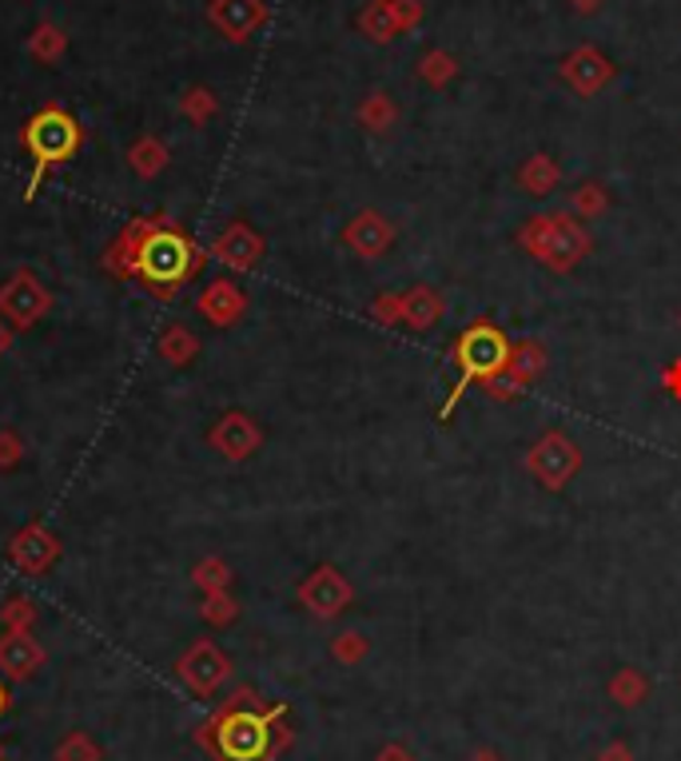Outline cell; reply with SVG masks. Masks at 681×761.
Wrapping results in <instances>:
<instances>
[{
	"mask_svg": "<svg viewBox=\"0 0 681 761\" xmlns=\"http://www.w3.org/2000/svg\"><path fill=\"white\" fill-rule=\"evenodd\" d=\"M204 259L208 256L196 248V239L179 232L168 212H156L128 219L120 228V236L104 248V271L112 279H140L148 296L168 304L176 299L179 284L199 276Z\"/></svg>",
	"mask_w": 681,
	"mask_h": 761,
	"instance_id": "cell-1",
	"label": "cell"
},
{
	"mask_svg": "<svg viewBox=\"0 0 681 761\" xmlns=\"http://www.w3.org/2000/svg\"><path fill=\"white\" fill-rule=\"evenodd\" d=\"M20 144H24L29 156H32V179H29V188H24V199L32 204L37 192H40V184H44V176H49V168H56V164H64V160L76 156L80 124L64 109L49 104V109H40L37 116L24 124Z\"/></svg>",
	"mask_w": 681,
	"mask_h": 761,
	"instance_id": "cell-2",
	"label": "cell"
},
{
	"mask_svg": "<svg viewBox=\"0 0 681 761\" xmlns=\"http://www.w3.org/2000/svg\"><path fill=\"white\" fill-rule=\"evenodd\" d=\"M518 244L530 251L538 264L554 271H570L590 251V232L578 224L574 212H550V216H530L518 232Z\"/></svg>",
	"mask_w": 681,
	"mask_h": 761,
	"instance_id": "cell-3",
	"label": "cell"
},
{
	"mask_svg": "<svg viewBox=\"0 0 681 761\" xmlns=\"http://www.w3.org/2000/svg\"><path fill=\"white\" fill-rule=\"evenodd\" d=\"M506 359H510V343L494 323H474L466 327L463 336L454 339V363H458V383H454L451 399L443 403V419L454 411V403L463 399V391L471 383H486L498 371H506Z\"/></svg>",
	"mask_w": 681,
	"mask_h": 761,
	"instance_id": "cell-4",
	"label": "cell"
},
{
	"mask_svg": "<svg viewBox=\"0 0 681 761\" xmlns=\"http://www.w3.org/2000/svg\"><path fill=\"white\" fill-rule=\"evenodd\" d=\"M267 742H271V726L256 710L227 706L224 718H216V750L227 761H259L267 753Z\"/></svg>",
	"mask_w": 681,
	"mask_h": 761,
	"instance_id": "cell-5",
	"label": "cell"
},
{
	"mask_svg": "<svg viewBox=\"0 0 681 761\" xmlns=\"http://www.w3.org/2000/svg\"><path fill=\"white\" fill-rule=\"evenodd\" d=\"M49 307H52L49 287L40 284V276L29 271V267L12 271L0 284V316L9 319L12 331H29L32 323H40V319L49 316Z\"/></svg>",
	"mask_w": 681,
	"mask_h": 761,
	"instance_id": "cell-6",
	"label": "cell"
},
{
	"mask_svg": "<svg viewBox=\"0 0 681 761\" xmlns=\"http://www.w3.org/2000/svg\"><path fill=\"white\" fill-rule=\"evenodd\" d=\"M578 463H582V455H578L574 439L563 435V431H546V435L530 446V455H526V471H530L546 491H563V486L578 475Z\"/></svg>",
	"mask_w": 681,
	"mask_h": 761,
	"instance_id": "cell-7",
	"label": "cell"
},
{
	"mask_svg": "<svg viewBox=\"0 0 681 761\" xmlns=\"http://www.w3.org/2000/svg\"><path fill=\"white\" fill-rule=\"evenodd\" d=\"M176 673H179V682L188 686V690H196V693H216L219 686L227 682V673H231V658H227L224 650H219L216 642H196L192 646L184 658L176 662Z\"/></svg>",
	"mask_w": 681,
	"mask_h": 761,
	"instance_id": "cell-8",
	"label": "cell"
},
{
	"mask_svg": "<svg viewBox=\"0 0 681 761\" xmlns=\"http://www.w3.org/2000/svg\"><path fill=\"white\" fill-rule=\"evenodd\" d=\"M208 443L224 459H231V463H244V459H251L264 446V431H259V423L247 411H227V415H219L211 423Z\"/></svg>",
	"mask_w": 681,
	"mask_h": 761,
	"instance_id": "cell-9",
	"label": "cell"
},
{
	"mask_svg": "<svg viewBox=\"0 0 681 761\" xmlns=\"http://www.w3.org/2000/svg\"><path fill=\"white\" fill-rule=\"evenodd\" d=\"M299 603H303L311 614H319V618H336V614L351 603V583H347L336 566H316V570L299 583Z\"/></svg>",
	"mask_w": 681,
	"mask_h": 761,
	"instance_id": "cell-10",
	"label": "cell"
},
{
	"mask_svg": "<svg viewBox=\"0 0 681 761\" xmlns=\"http://www.w3.org/2000/svg\"><path fill=\"white\" fill-rule=\"evenodd\" d=\"M9 558L20 574H44L60 558V538L40 523L20 526L9 543Z\"/></svg>",
	"mask_w": 681,
	"mask_h": 761,
	"instance_id": "cell-11",
	"label": "cell"
},
{
	"mask_svg": "<svg viewBox=\"0 0 681 761\" xmlns=\"http://www.w3.org/2000/svg\"><path fill=\"white\" fill-rule=\"evenodd\" d=\"M211 256H216L224 267H231V271H251V267L264 259V236H259L251 224L236 219V224H227V228L211 239Z\"/></svg>",
	"mask_w": 681,
	"mask_h": 761,
	"instance_id": "cell-12",
	"label": "cell"
},
{
	"mask_svg": "<svg viewBox=\"0 0 681 761\" xmlns=\"http://www.w3.org/2000/svg\"><path fill=\"white\" fill-rule=\"evenodd\" d=\"M343 244L355 251V256L379 259L386 248H391V244H395V224H391L383 212L367 208V212H359V216L343 228Z\"/></svg>",
	"mask_w": 681,
	"mask_h": 761,
	"instance_id": "cell-13",
	"label": "cell"
},
{
	"mask_svg": "<svg viewBox=\"0 0 681 761\" xmlns=\"http://www.w3.org/2000/svg\"><path fill=\"white\" fill-rule=\"evenodd\" d=\"M196 311L208 319L211 327H231V323H239V316L247 311V296L239 291L236 279H227V276L208 279V287L196 296Z\"/></svg>",
	"mask_w": 681,
	"mask_h": 761,
	"instance_id": "cell-14",
	"label": "cell"
},
{
	"mask_svg": "<svg viewBox=\"0 0 681 761\" xmlns=\"http://www.w3.org/2000/svg\"><path fill=\"white\" fill-rule=\"evenodd\" d=\"M208 20L227 40H247L267 20L264 0H211Z\"/></svg>",
	"mask_w": 681,
	"mask_h": 761,
	"instance_id": "cell-15",
	"label": "cell"
},
{
	"mask_svg": "<svg viewBox=\"0 0 681 761\" xmlns=\"http://www.w3.org/2000/svg\"><path fill=\"white\" fill-rule=\"evenodd\" d=\"M44 646L32 638V630L29 634H12V630H4V638H0V673L4 678H12V682H29L32 673L44 666Z\"/></svg>",
	"mask_w": 681,
	"mask_h": 761,
	"instance_id": "cell-16",
	"label": "cell"
},
{
	"mask_svg": "<svg viewBox=\"0 0 681 761\" xmlns=\"http://www.w3.org/2000/svg\"><path fill=\"white\" fill-rule=\"evenodd\" d=\"M563 76L570 80V84L582 92V96H590V92H598L606 80L613 76V64L598 49H578V52H570V56H566Z\"/></svg>",
	"mask_w": 681,
	"mask_h": 761,
	"instance_id": "cell-17",
	"label": "cell"
},
{
	"mask_svg": "<svg viewBox=\"0 0 681 761\" xmlns=\"http://www.w3.org/2000/svg\"><path fill=\"white\" fill-rule=\"evenodd\" d=\"M399 311H403V323L415 327V331H431V327L443 319V299H438L435 287H411L399 296Z\"/></svg>",
	"mask_w": 681,
	"mask_h": 761,
	"instance_id": "cell-18",
	"label": "cell"
},
{
	"mask_svg": "<svg viewBox=\"0 0 681 761\" xmlns=\"http://www.w3.org/2000/svg\"><path fill=\"white\" fill-rule=\"evenodd\" d=\"M156 351H159V359H164V363L188 367L192 359L199 356V336L192 331V327H184V323H168L164 331H159Z\"/></svg>",
	"mask_w": 681,
	"mask_h": 761,
	"instance_id": "cell-19",
	"label": "cell"
},
{
	"mask_svg": "<svg viewBox=\"0 0 681 761\" xmlns=\"http://www.w3.org/2000/svg\"><path fill=\"white\" fill-rule=\"evenodd\" d=\"M546 367V351L543 343H534V339H526V343L510 347V359H506V371H510L514 383H534V379L543 376Z\"/></svg>",
	"mask_w": 681,
	"mask_h": 761,
	"instance_id": "cell-20",
	"label": "cell"
},
{
	"mask_svg": "<svg viewBox=\"0 0 681 761\" xmlns=\"http://www.w3.org/2000/svg\"><path fill=\"white\" fill-rule=\"evenodd\" d=\"M128 164L140 179H156L159 172L168 168V148H164L156 136H140L128 152Z\"/></svg>",
	"mask_w": 681,
	"mask_h": 761,
	"instance_id": "cell-21",
	"label": "cell"
},
{
	"mask_svg": "<svg viewBox=\"0 0 681 761\" xmlns=\"http://www.w3.org/2000/svg\"><path fill=\"white\" fill-rule=\"evenodd\" d=\"M558 179H563V172H558V164H554L550 156H530L526 160V168L518 172V184H523L530 196H550V192L558 188Z\"/></svg>",
	"mask_w": 681,
	"mask_h": 761,
	"instance_id": "cell-22",
	"label": "cell"
},
{
	"mask_svg": "<svg viewBox=\"0 0 681 761\" xmlns=\"http://www.w3.org/2000/svg\"><path fill=\"white\" fill-rule=\"evenodd\" d=\"M32 623H37V606H32V598H24V594H9L4 606H0V626L12 630V634H29Z\"/></svg>",
	"mask_w": 681,
	"mask_h": 761,
	"instance_id": "cell-23",
	"label": "cell"
},
{
	"mask_svg": "<svg viewBox=\"0 0 681 761\" xmlns=\"http://www.w3.org/2000/svg\"><path fill=\"white\" fill-rule=\"evenodd\" d=\"M359 29L367 32L371 40H391L399 32V24H395V17H391V0H375L371 9L359 17Z\"/></svg>",
	"mask_w": 681,
	"mask_h": 761,
	"instance_id": "cell-24",
	"label": "cell"
},
{
	"mask_svg": "<svg viewBox=\"0 0 681 761\" xmlns=\"http://www.w3.org/2000/svg\"><path fill=\"white\" fill-rule=\"evenodd\" d=\"M192 583H196L204 594L227 590V583H231V566H227L224 558H199L196 570H192Z\"/></svg>",
	"mask_w": 681,
	"mask_h": 761,
	"instance_id": "cell-25",
	"label": "cell"
},
{
	"mask_svg": "<svg viewBox=\"0 0 681 761\" xmlns=\"http://www.w3.org/2000/svg\"><path fill=\"white\" fill-rule=\"evenodd\" d=\"M570 208H574V216H578V219H598L606 208H610V196H606L602 184H582V188L574 192Z\"/></svg>",
	"mask_w": 681,
	"mask_h": 761,
	"instance_id": "cell-26",
	"label": "cell"
},
{
	"mask_svg": "<svg viewBox=\"0 0 681 761\" xmlns=\"http://www.w3.org/2000/svg\"><path fill=\"white\" fill-rule=\"evenodd\" d=\"M359 120H363V124H367L371 132H386V128H391V124L399 120V109L383 96V92H375V96H371V100L363 104V109H359Z\"/></svg>",
	"mask_w": 681,
	"mask_h": 761,
	"instance_id": "cell-27",
	"label": "cell"
},
{
	"mask_svg": "<svg viewBox=\"0 0 681 761\" xmlns=\"http://www.w3.org/2000/svg\"><path fill=\"white\" fill-rule=\"evenodd\" d=\"M199 614H204V623H211V626H231V623H236L239 606H236V598H231L227 590H216V594H204V606H199Z\"/></svg>",
	"mask_w": 681,
	"mask_h": 761,
	"instance_id": "cell-28",
	"label": "cell"
},
{
	"mask_svg": "<svg viewBox=\"0 0 681 761\" xmlns=\"http://www.w3.org/2000/svg\"><path fill=\"white\" fill-rule=\"evenodd\" d=\"M104 753H100V745L92 742L84 730H72L64 742L56 745V761H100Z\"/></svg>",
	"mask_w": 681,
	"mask_h": 761,
	"instance_id": "cell-29",
	"label": "cell"
},
{
	"mask_svg": "<svg viewBox=\"0 0 681 761\" xmlns=\"http://www.w3.org/2000/svg\"><path fill=\"white\" fill-rule=\"evenodd\" d=\"M29 52L37 60H44V64H52V60H60V52H64V32L52 29V24H40L29 40Z\"/></svg>",
	"mask_w": 681,
	"mask_h": 761,
	"instance_id": "cell-30",
	"label": "cell"
},
{
	"mask_svg": "<svg viewBox=\"0 0 681 761\" xmlns=\"http://www.w3.org/2000/svg\"><path fill=\"white\" fill-rule=\"evenodd\" d=\"M179 109H184V116L188 120H196V124H208L211 116H216V96H211L208 89H188L184 92V104H179Z\"/></svg>",
	"mask_w": 681,
	"mask_h": 761,
	"instance_id": "cell-31",
	"label": "cell"
},
{
	"mask_svg": "<svg viewBox=\"0 0 681 761\" xmlns=\"http://www.w3.org/2000/svg\"><path fill=\"white\" fill-rule=\"evenodd\" d=\"M419 72H423V80H431V84H446V80L458 72V64H454V56H446V52H426Z\"/></svg>",
	"mask_w": 681,
	"mask_h": 761,
	"instance_id": "cell-32",
	"label": "cell"
},
{
	"mask_svg": "<svg viewBox=\"0 0 681 761\" xmlns=\"http://www.w3.org/2000/svg\"><path fill=\"white\" fill-rule=\"evenodd\" d=\"M24 459V439L17 431H0V471H12Z\"/></svg>",
	"mask_w": 681,
	"mask_h": 761,
	"instance_id": "cell-33",
	"label": "cell"
},
{
	"mask_svg": "<svg viewBox=\"0 0 681 761\" xmlns=\"http://www.w3.org/2000/svg\"><path fill=\"white\" fill-rule=\"evenodd\" d=\"M483 387H486V395H491V399H503V403H510V399H518V395H523V391H526L523 383H514L510 371H498V376L486 379Z\"/></svg>",
	"mask_w": 681,
	"mask_h": 761,
	"instance_id": "cell-34",
	"label": "cell"
},
{
	"mask_svg": "<svg viewBox=\"0 0 681 761\" xmlns=\"http://www.w3.org/2000/svg\"><path fill=\"white\" fill-rule=\"evenodd\" d=\"M419 12H423V4H419V0H391V17H395L399 32L411 29V24L419 20Z\"/></svg>",
	"mask_w": 681,
	"mask_h": 761,
	"instance_id": "cell-35",
	"label": "cell"
},
{
	"mask_svg": "<svg viewBox=\"0 0 681 761\" xmlns=\"http://www.w3.org/2000/svg\"><path fill=\"white\" fill-rule=\"evenodd\" d=\"M371 311H375L379 323H403V311H399V296H379L375 304H371Z\"/></svg>",
	"mask_w": 681,
	"mask_h": 761,
	"instance_id": "cell-36",
	"label": "cell"
},
{
	"mask_svg": "<svg viewBox=\"0 0 681 761\" xmlns=\"http://www.w3.org/2000/svg\"><path fill=\"white\" fill-rule=\"evenodd\" d=\"M638 693H642V682L633 678V673H622L618 682H613V698H622L626 706H633L638 702Z\"/></svg>",
	"mask_w": 681,
	"mask_h": 761,
	"instance_id": "cell-37",
	"label": "cell"
},
{
	"mask_svg": "<svg viewBox=\"0 0 681 761\" xmlns=\"http://www.w3.org/2000/svg\"><path fill=\"white\" fill-rule=\"evenodd\" d=\"M363 650H367V642L359 638V634H343V638L336 642V654L343 658V662H355V658H359Z\"/></svg>",
	"mask_w": 681,
	"mask_h": 761,
	"instance_id": "cell-38",
	"label": "cell"
},
{
	"mask_svg": "<svg viewBox=\"0 0 681 761\" xmlns=\"http://www.w3.org/2000/svg\"><path fill=\"white\" fill-rule=\"evenodd\" d=\"M665 391H670L673 399H681V359L665 371Z\"/></svg>",
	"mask_w": 681,
	"mask_h": 761,
	"instance_id": "cell-39",
	"label": "cell"
},
{
	"mask_svg": "<svg viewBox=\"0 0 681 761\" xmlns=\"http://www.w3.org/2000/svg\"><path fill=\"white\" fill-rule=\"evenodd\" d=\"M9 347H12V327L4 323V319H0V356H4Z\"/></svg>",
	"mask_w": 681,
	"mask_h": 761,
	"instance_id": "cell-40",
	"label": "cell"
},
{
	"mask_svg": "<svg viewBox=\"0 0 681 761\" xmlns=\"http://www.w3.org/2000/svg\"><path fill=\"white\" fill-rule=\"evenodd\" d=\"M598 4H602V0H574V9L578 12H594Z\"/></svg>",
	"mask_w": 681,
	"mask_h": 761,
	"instance_id": "cell-41",
	"label": "cell"
},
{
	"mask_svg": "<svg viewBox=\"0 0 681 761\" xmlns=\"http://www.w3.org/2000/svg\"><path fill=\"white\" fill-rule=\"evenodd\" d=\"M9 713V690H4V682H0V718Z\"/></svg>",
	"mask_w": 681,
	"mask_h": 761,
	"instance_id": "cell-42",
	"label": "cell"
},
{
	"mask_svg": "<svg viewBox=\"0 0 681 761\" xmlns=\"http://www.w3.org/2000/svg\"><path fill=\"white\" fill-rule=\"evenodd\" d=\"M0 761H4V750H0Z\"/></svg>",
	"mask_w": 681,
	"mask_h": 761,
	"instance_id": "cell-43",
	"label": "cell"
},
{
	"mask_svg": "<svg viewBox=\"0 0 681 761\" xmlns=\"http://www.w3.org/2000/svg\"><path fill=\"white\" fill-rule=\"evenodd\" d=\"M678 323H681V316H678Z\"/></svg>",
	"mask_w": 681,
	"mask_h": 761,
	"instance_id": "cell-44",
	"label": "cell"
}]
</instances>
